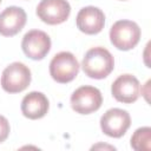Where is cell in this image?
<instances>
[{"label":"cell","instance_id":"12","mask_svg":"<svg viewBox=\"0 0 151 151\" xmlns=\"http://www.w3.org/2000/svg\"><path fill=\"white\" fill-rule=\"evenodd\" d=\"M50 107L47 97L38 91L29 92L22 98L21 112L28 119H40L42 118Z\"/></svg>","mask_w":151,"mask_h":151},{"label":"cell","instance_id":"15","mask_svg":"<svg viewBox=\"0 0 151 151\" xmlns=\"http://www.w3.org/2000/svg\"><path fill=\"white\" fill-rule=\"evenodd\" d=\"M98 147H104V149H111V150H114L116 147L114 146H110V145H103V144H98V145H94V146H92V149H98Z\"/></svg>","mask_w":151,"mask_h":151},{"label":"cell","instance_id":"5","mask_svg":"<svg viewBox=\"0 0 151 151\" xmlns=\"http://www.w3.org/2000/svg\"><path fill=\"white\" fill-rule=\"evenodd\" d=\"M101 104V92L94 86H80L71 96V106L77 113L80 114H90L99 110Z\"/></svg>","mask_w":151,"mask_h":151},{"label":"cell","instance_id":"11","mask_svg":"<svg viewBox=\"0 0 151 151\" xmlns=\"http://www.w3.org/2000/svg\"><path fill=\"white\" fill-rule=\"evenodd\" d=\"M27 20L26 12L18 6H9L0 13V34L13 37L25 26Z\"/></svg>","mask_w":151,"mask_h":151},{"label":"cell","instance_id":"13","mask_svg":"<svg viewBox=\"0 0 151 151\" xmlns=\"http://www.w3.org/2000/svg\"><path fill=\"white\" fill-rule=\"evenodd\" d=\"M131 147L136 151L151 150V127L143 126L134 131L131 137Z\"/></svg>","mask_w":151,"mask_h":151},{"label":"cell","instance_id":"4","mask_svg":"<svg viewBox=\"0 0 151 151\" xmlns=\"http://www.w3.org/2000/svg\"><path fill=\"white\" fill-rule=\"evenodd\" d=\"M31 83L29 68L19 61L9 64L1 74V87L8 93H18L27 88Z\"/></svg>","mask_w":151,"mask_h":151},{"label":"cell","instance_id":"6","mask_svg":"<svg viewBox=\"0 0 151 151\" xmlns=\"http://www.w3.org/2000/svg\"><path fill=\"white\" fill-rule=\"evenodd\" d=\"M131 125V117L127 111L122 109H110L100 118L101 131L112 138H120L126 133Z\"/></svg>","mask_w":151,"mask_h":151},{"label":"cell","instance_id":"9","mask_svg":"<svg viewBox=\"0 0 151 151\" xmlns=\"http://www.w3.org/2000/svg\"><path fill=\"white\" fill-rule=\"evenodd\" d=\"M111 92L114 99L120 103H134L140 93L139 80L132 74H122L113 81L111 86Z\"/></svg>","mask_w":151,"mask_h":151},{"label":"cell","instance_id":"7","mask_svg":"<svg viewBox=\"0 0 151 151\" xmlns=\"http://www.w3.org/2000/svg\"><path fill=\"white\" fill-rule=\"evenodd\" d=\"M71 6L67 0H41L37 6V15L48 25H58L67 20Z\"/></svg>","mask_w":151,"mask_h":151},{"label":"cell","instance_id":"14","mask_svg":"<svg viewBox=\"0 0 151 151\" xmlns=\"http://www.w3.org/2000/svg\"><path fill=\"white\" fill-rule=\"evenodd\" d=\"M11 127H9V123L7 120L6 117L0 114V143L5 142L9 134Z\"/></svg>","mask_w":151,"mask_h":151},{"label":"cell","instance_id":"3","mask_svg":"<svg viewBox=\"0 0 151 151\" xmlns=\"http://www.w3.org/2000/svg\"><path fill=\"white\" fill-rule=\"evenodd\" d=\"M78 72L79 63L71 52H59L52 58L50 63V74L57 83H70L78 76Z\"/></svg>","mask_w":151,"mask_h":151},{"label":"cell","instance_id":"1","mask_svg":"<svg viewBox=\"0 0 151 151\" xmlns=\"http://www.w3.org/2000/svg\"><path fill=\"white\" fill-rule=\"evenodd\" d=\"M84 73L93 79H104L106 78L114 67V59L109 50L97 46L90 48L81 63Z\"/></svg>","mask_w":151,"mask_h":151},{"label":"cell","instance_id":"8","mask_svg":"<svg viewBox=\"0 0 151 151\" xmlns=\"http://www.w3.org/2000/svg\"><path fill=\"white\" fill-rule=\"evenodd\" d=\"M21 47L28 58L33 60H41L51 50V39L44 31L32 29L24 35Z\"/></svg>","mask_w":151,"mask_h":151},{"label":"cell","instance_id":"16","mask_svg":"<svg viewBox=\"0 0 151 151\" xmlns=\"http://www.w3.org/2000/svg\"><path fill=\"white\" fill-rule=\"evenodd\" d=\"M0 2H1V0H0Z\"/></svg>","mask_w":151,"mask_h":151},{"label":"cell","instance_id":"10","mask_svg":"<svg viewBox=\"0 0 151 151\" xmlns=\"http://www.w3.org/2000/svg\"><path fill=\"white\" fill-rule=\"evenodd\" d=\"M77 27L85 34H97L99 33L105 25L104 12L94 6L83 7L76 18Z\"/></svg>","mask_w":151,"mask_h":151},{"label":"cell","instance_id":"2","mask_svg":"<svg viewBox=\"0 0 151 151\" xmlns=\"http://www.w3.org/2000/svg\"><path fill=\"white\" fill-rule=\"evenodd\" d=\"M140 39L139 26L131 20H118L110 29V40L114 47L120 51L133 48Z\"/></svg>","mask_w":151,"mask_h":151}]
</instances>
